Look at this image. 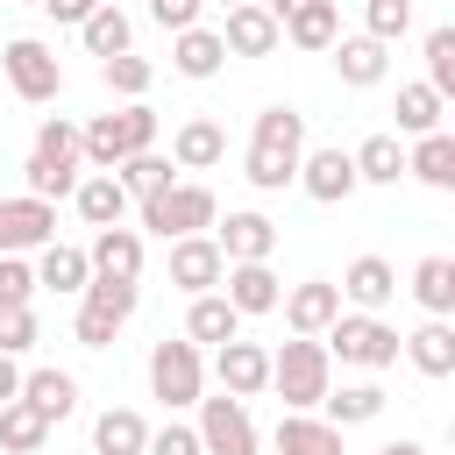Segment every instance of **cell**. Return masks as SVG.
<instances>
[{"label": "cell", "mask_w": 455, "mask_h": 455, "mask_svg": "<svg viewBox=\"0 0 455 455\" xmlns=\"http://www.w3.org/2000/svg\"><path fill=\"white\" fill-rule=\"evenodd\" d=\"M36 348V306H0V355Z\"/></svg>", "instance_id": "44"}, {"label": "cell", "mask_w": 455, "mask_h": 455, "mask_svg": "<svg viewBox=\"0 0 455 455\" xmlns=\"http://www.w3.org/2000/svg\"><path fill=\"white\" fill-rule=\"evenodd\" d=\"M277 455H341V427H327L320 412H284L277 419Z\"/></svg>", "instance_id": "28"}, {"label": "cell", "mask_w": 455, "mask_h": 455, "mask_svg": "<svg viewBox=\"0 0 455 455\" xmlns=\"http://www.w3.org/2000/svg\"><path fill=\"white\" fill-rule=\"evenodd\" d=\"M355 185H398L405 178V142L398 135H363V149H348Z\"/></svg>", "instance_id": "29"}, {"label": "cell", "mask_w": 455, "mask_h": 455, "mask_svg": "<svg viewBox=\"0 0 455 455\" xmlns=\"http://www.w3.org/2000/svg\"><path fill=\"white\" fill-rule=\"evenodd\" d=\"M43 441H50V419L28 398H7L0 405V455H43Z\"/></svg>", "instance_id": "32"}, {"label": "cell", "mask_w": 455, "mask_h": 455, "mask_svg": "<svg viewBox=\"0 0 455 455\" xmlns=\"http://www.w3.org/2000/svg\"><path fill=\"white\" fill-rule=\"evenodd\" d=\"M28 7H43V0H28Z\"/></svg>", "instance_id": "53"}, {"label": "cell", "mask_w": 455, "mask_h": 455, "mask_svg": "<svg viewBox=\"0 0 455 455\" xmlns=\"http://www.w3.org/2000/svg\"><path fill=\"white\" fill-rule=\"evenodd\" d=\"M277 36H291L299 50H334V36H341V0H306V7H291V14L277 21Z\"/></svg>", "instance_id": "24"}, {"label": "cell", "mask_w": 455, "mask_h": 455, "mask_svg": "<svg viewBox=\"0 0 455 455\" xmlns=\"http://www.w3.org/2000/svg\"><path fill=\"white\" fill-rule=\"evenodd\" d=\"M142 149H156V114L142 100H128L121 114H100V121L78 128V156L92 171H114L121 156H142Z\"/></svg>", "instance_id": "3"}, {"label": "cell", "mask_w": 455, "mask_h": 455, "mask_svg": "<svg viewBox=\"0 0 455 455\" xmlns=\"http://www.w3.org/2000/svg\"><path fill=\"white\" fill-rule=\"evenodd\" d=\"M114 178H121V192H128V199H156V192L171 185V156H156V149L121 156V164H114Z\"/></svg>", "instance_id": "38"}, {"label": "cell", "mask_w": 455, "mask_h": 455, "mask_svg": "<svg viewBox=\"0 0 455 455\" xmlns=\"http://www.w3.org/2000/svg\"><path fill=\"white\" fill-rule=\"evenodd\" d=\"M0 71H7V85H14L28 107H43V100L64 92V64H57V50L36 43V36H14V43L0 50Z\"/></svg>", "instance_id": "8"}, {"label": "cell", "mask_w": 455, "mask_h": 455, "mask_svg": "<svg viewBox=\"0 0 455 455\" xmlns=\"http://www.w3.org/2000/svg\"><path fill=\"white\" fill-rule=\"evenodd\" d=\"M85 263H92V277L135 284V277H142V228H100L92 249H85Z\"/></svg>", "instance_id": "19"}, {"label": "cell", "mask_w": 455, "mask_h": 455, "mask_svg": "<svg viewBox=\"0 0 455 455\" xmlns=\"http://www.w3.org/2000/svg\"><path fill=\"white\" fill-rule=\"evenodd\" d=\"M299 156H306V114L299 107H263L256 128H249V156H242V178L256 192H284L299 178Z\"/></svg>", "instance_id": "1"}, {"label": "cell", "mask_w": 455, "mask_h": 455, "mask_svg": "<svg viewBox=\"0 0 455 455\" xmlns=\"http://www.w3.org/2000/svg\"><path fill=\"white\" fill-rule=\"evenodd\" d=\"M100 78H107L121 100H142V92H149V78H156V64H149V57H135V50H121V57H107V64H100Z\"/></svg>", "instance_id": "41"}, {"label": "cell", "mask_w": 455, "mask_h": 455, "mask_svg": "<svg viewBox=\"0 0 455 455\" xmlns=\"http://www.w3.org/2000/svg\"><path fill=\"white\" fill-rule=\"evenodd\" d=\"M412 299L427 306V320L455 313V256H419L412 263Z\"/></svg>", "instance_id": "30"}, {"label": "cell", "mask_w": 455, "mask_h": 455, "mask_svg": "<svg viewBox=\"0 0 455 455\" xmlns=\"http://www.w3.org/2000/svg\"><path fill=\"white\" fill-rule=\"evenodd\" d=\"M21 178H28V199H71L85 171H78V164H50V156H28Z\"/></svg>", "instance_id": "39"}, {"label": "cell", "mask_w": 455, "mask_h": 455, "mask_svg": "<svg viewBox=\"0 0 455 455\" xmlns=\"http://www.w3.org/2000/svg\"><path fill=\"white\" fill-rule=\"evenodd\" d=\"M142 448H149V427L135 405H107L92 419V455H142Z\"/></svg>", "instance_id": "27"}, {"label": "cell", "mask_w": 455, "mask_h": 455, "mask_svg": "<svg viewBox=\"0 0 455 455\" xmlns=\"http://www.w3.org/2000/svg\"><path fill=\"white\" fill-rule=\"evenodd\" d=\"M242 320H256V313H277V299H284V284H277V270L270 263H228L220 270V284H213Z\"/></svg>", "instance_id": "13"}, {"label": "cell", "mask_w": 455, "mask_h": 455, "mask_svg": "<svg viewBox=\"0 0 455 455\" xmlns=\"http://www.w3.org/2000/svg\"><path fill=\"white\" fill-rule=\"evenodd\" d=\"M220 156H228V128L220 121H206V114L178 121V135H171V164L178 171H213Z\"/></svg>", "instance_id": "20"}, {"label": "cell", "mask_w": 455, "mask_h": 455, "mask_svg": "<svg viewBox=\"0 0 455 455\" xmlns=\"http://www.w3.org/2000/svg\"><path fill=\"white\" fill-rule=\"evenodd\" d=\"M21 398L57 427V419L78 412V377H71V370H21Z\"/></svg>", "instance_id": "23"}, {"label": "cell", "mask_w": 455, "mask_h": 455, "mask_svg": "<svg viewBox=\"0 0 455 455\" xmlns=\"http://www.w3.org/2000/svg\"><path fill=\"white\" fill-rule=\"evenodd\" d=\"M419 85H434L441 100L455 92V28H427V78Z\"/></svg>", "instance_id": "43"}, {"label": "cell", "mask_w": 455, "mask_h": 455, "mask_svg": "<svg viewBox=\"0 0 455 455\" xmlns=\"http://www.w3.org/2000/svg\"><path fill=\"white\" fill-rule=\"evenodd\" d=\"M213 7H242V0H213Z\"/></svg>", "instance_id": "52"}, {"label": "cell", "mask_w": 455, "mask_h": 455, "mask_svg": "<svg viewBox=\"0 0 455 455\" xmlns=\"http://www.w3.org/2000/svg\"><path fill=\"white\" fill-rule=\"evenodd\" d=\"M405 171H412L419 185H434V192H455V135H448V128L419 135V142L405 149Z\"/></svg>", "instance_id": "25"}, {"label": "cell", "mask_w": 455, "mask_h": 455, "mask_svg": "<svg viewBox=\"0 0 455 455\" xmlns=\"http://www.w3.org/2000/svg\"><path fill=\"white\" fill-rule=\"evenodd\" d=\"M149 398H164L171 412H178V405H199V398H206V355H199V348H192L185 334H178V341L164 334V341L149 348Z\"/></svg>", "instance_id": "6"}, {"label": "cell", "mask_w": 455, "mask_h": 455, "mask_svg": "<svg viewBox=\"0 0 455 455\" xmlns=\"http://www.w3.org/2000/svg\"><path fill=\"white\" fill-rule=\"evenodd\" d=\"M220 249H213V235H185V242H171V284L185 291V299H199V291H213L220 284Z\"/></svg>", "instance_id": "18"}, {"label": "cell", "mask_w": 455, "mask_h": 455, "mask_svg": "<svg viewBox=\"0 0 455 455\" xmlns=\"http://www.w3.org/2000/svg\"><path fill=\"white\" fill-rule=\"evenodd\" d=\"M199 7L206 0H149V21L171 28V36H185V28H199Z\"/></svg>", "instance_id": "47"}, {"label": "cell", "mask_w": 455, "mask_h": 455, "mask_svg": "<svg viewBox=\"0 0 455 455\" xmlns=\"http://www.w3.org/2000/svg\"><path fill=\"white\" fill-rule=\"evenodd\" d=\"M199 448L206 455H256V419H249V405L242 398H199Z\"/></svg>", "instance_id": "9"}, {"label": "cell", "mask_w": 455, "mask_h": 455, "mask_svg": "<svg viewBox=\"0 0 455 455\" xmlns=\"http://www.w3.org/2000/svg\"><path fill=\"white\" fill-rule=\"evenodd\" d=\"M78 36H85V50L107 64V57H121V50H128V36H135V28H128V14H121L114 0H100V7L78 21Z\"/></svg>", "instance_id": "35"}, {"label": "cell", "mask_w": 455, "mask_h": 455, "mask_svg": "<svg viewBox=\"0 0 455 455\" xmlns=\"http://www.w3.org/2000/svg\"><path fill=\"white\" fill-rule=\"evenodd\" d=\"M57 242V206L50 199H0V256H28Z\"/></svg>", "instance_id": "11"}, {"label": "cell", "mask_w": 455, "mask_h": 455, "mask_svg": "<svg viewBox=\"0 0 455 455\" xmlns=\"http://www.w3.org/2000/svg\"><path fill=\"white\" fill-rule=\"evenodd\" d=\"M405 28H412V0H363V36H370V43L391 50Z\"/></svg>", "instance_id": "40"}, {"label": "cell", "mask_w": 455, "mask_h": 455, "mask_svg": "<svg viewBox=\"0 0 455 455\" xmlns=\"http://www.w3.org/2000/svg\"><path fill=\"white\" fill-rule=\"evenodd\" d=\"M291 185H306V199H320V206H341L355 192V164H348V149H306Z\"/></svg>", "instance_id": "16"}, {"label": "cell", "mask_w": 455, "mask_h": 455, "mask_svg": "<svg viewBox=\"0 0 455 455\" xmlns=\"http://www.w3.org/2000/svg\"><path fill=\"white\" fill-rule=\"evenodd\" d=\"M7 398H21V363H14V355H0V405H7Z\"/></svg>", "instance_id": "49"}, {"label": "cell", "mask_w": 455, "mask_h": 455, "mask_svg": "<svg viewBox=\"0 0 455 455\" xmlns=\"http://www.w3.org/2000/svg\"><path fill=\"white\" fill-rule=\"evenodd\" d=\"M377 412H384V384H341V391L320 398V419L327 427H370Z\"/></svg>", "instance_id": "33"}, {"label": "cell", "mask_w": 455, "mask_h": 455, "mask_svg": "<svg viewBox=\"0 0 455 455\" xmlns=\"http://www.w3.org/2000/svg\"><path fill=\"white\" fill-rule=\"evenodd\" d=\"M142 455H206V448H199V434H192V427L164 419V427H149V448H142Z\"/></svg>", "instance_id": "46"}, {"label": "cell", "mask_w": 455, "mask_h": 455, "mask_svg": "<svg viewBox=\"0 0 455 455\" xmlns=\"http://www.w3.org/2000/svg\"><path fill=\"white\" fill-rule=\"evenodd\" d=\"M135 284H121V277H85V291H78V341L85 348H107L121 327H128V313H135Z\"/></svg>", "instance_id": "7"}, {"label": "cell", "mask_w": 455, "mask_h": 455, "mask_svg": "<svg viewBox=\"0 0 455 455\" xmlns=\"http://www.w3.org/2000/svg\"><path fill=\"white\" fill-rule=\"evenodd\" d=\"M235 334H242V313H235L220 291H199L192 313H185V341H192V348H220V341H235Z\"/></svg>", "instance_id": "22"}, {"label": "cell", "mask_w": 455, "mask_h": 455, "mask_svg": "<svg viewBox=\"0 0 455 455\" xmlns=\"http://www.w3.org/2000/svg\"><path fill=\"white\" fill-rule=\"evenodd\" d=\"M277 306H284V327H291V334H313V341H320V334L341 320V291H334L327 277H306V284H291Z\"/></svg>", "instance_id": "14"}, {"label": "cell", "mask_w": 455, "mask_h": 455, "mask_svg": "<svg viewBox=\"0 0 455 455\" xmlns=\"http://www.w3.org/2000/svg\"><path fill=\"white\" fill-rule=\"evenodd\" d=\"M78 220L85 228H121V213H128V192H121V178L114 171H92V178H78Z\"/></svg>", "instance_id": "26"}, {"label": "cell", "mask_w": 455, "mask_h": 455, "mask_svg": "<svg viewBox=\"0 0 455 455\" xmlns=\"http://www.w3.org/2000/svg\"><path fill=\"white\" fill-rule=\"evenodd\" d=\"M28 156H50V164H85V156H78V121L43 114V128H36V149H28Z\"/></svg>", "instance_id": "42"}, {"label": "cell", "mask_w": 455, "mask_h": 455, "mask_svg": "<svg viewBox=\"0 0 455 455\" xmlns=\"http://www.w3.org/2000/svg\"><path fill=\"white\" fill-rule=\"evenodd\" d=\"M263 7H270V14L284 21V14H291V7H306V0H263Z\"/></svg>", "instance_id": "51"}, {"label": "cell", "mask_w": 455, "mask_h": 455, "mask_svg": "<svg viewBox=\"0 0 455 455\" xmlns=\"http://www.w3.org/2000/svg\"><path fill=\"white\" fill-rule=\"evenodd\" d=\"M92 7H100V0H43V14H50V21H71V28H78Z\"/></svg>", "instance_id": "48"}, {"label": "cell", "mask_w": 455, "mask_h": 455, "mask_svg": "<svg viewBox=\"0 0 455 455\" xmlns=\"http://www.w3.org/2000/svg\"><path fill=\"white\" fill-rule=\"evenodd\" d=\"M171 64H178L185 78H213V71L228 64V50H220V28H185V36L171 43Z\"/></svg>", "instance_id": "36"}, {"label": "cell", "mask_w": 455, "mask_h": 455, "mask_svg": "<svg viewBox=\"0 0 455 455\" xmlns=\"http://www.w3.org/2000/svg\"><path fill=\"white\" fill-rule=\"evenodd\" d=\"M28 299H36V263L0 256V306H28Z\"/></svg>", "instance_id": "45"}, {"label": "cell", "mask_w": 455, "mask_h": 455, "mask_svg": "<svg viewBox=\"0 0 455 455\" xmlns=\"http://www.w3.org/2000/svg\"><path fill=\"white\" fill-rule=\"evenodd\" d=\"M441 107H448V100H441L434 85H398V107H391V114H398V135H412V142L434 135V128H441Z\"/></svg>", "instance_id": "37"}, {"label": "cell", "mask_w": 455, "mask_h": 455, "mask_svg": "<svg viewBox=\"0 0 455 455\" xmlns=\"http://www.w3.org/2000/svg\"><path fill=\"white\" fill-rule=\"evenodd\" d=\"M327 57H334L341 85H355V92H363V85H377V78L391 71V50H384V43H370V36H334V50H327Z\"/></svg>", "instance_id": "21"}, {"label": "cell", "mask_w": 455, "mask_h": 455, "mask_svg": "<svg viewBox=\"0 0 455 455\" xmlns=\"http://www.w3.org/2000/svg\"><path fill=\"white\" fill-rule=\"evenodd\" d=\"M284 36H277V14L263 7V0H242V7H228V28H220V50L228 57H270Z\"/></svg>", "instance_id": "15"}, {"label": "cell", "mask_w": 455, "mask_h": 455, "mask_svg": "<svg viewBox=\"0 0 455 455\" xmlns=\"http://www.w3.org/2000/svg\"><path fill=\"white\" fill-rule=\"evenodd\" d=\"M405 355H412L419 377H455V327H448V320L412 327V334H405Z\"/></svg>", "instance_id": "31"}, {"label": "cell", "mask_w": 455, "mask_h": 455, "mask_svg": "<svg viewBox=\"0 0 455 455\" xmlns=\"http://www.w3.org/2000/svg\"><path fill=\"white\" fill-rule=\"evenodd\" d=\"M85 277H92V263H85V249H71V242H50V249L36 256V284H43V291H85Z\"/></svg>", "instance_id": "34"}, {"label": "cell", "mask_w": 455, "mask_h": 455, "mask_svg": "<svg viewBox=\"0 0 455 455\" xmlns=\"http://www.w3.org/2000/svg\"><path fill=\"white\" fill-rule=\"evenodd\" d=\"M270 391L284 398V412H320V398L334 391V363L313 334H291L277 355H270Z\"/></svg>", "instance_id": "2"}, {"label": "cell", "mask_w": 455, "mask_h": 455, "mask_svg": "<svg viewBox=\"0 0 455 455\" xmlns=\"http://www.w3.org/2000/svg\"><path fill=\"white\" fill-rule=\"evenodd\" d=\"M334 291H341V306H355V313H384V306L398 299V270H391L384 256H355Z\"/></svg>", "instance_id": "17"}, {"label": "cell", "mask_w": 455, "mask_h": 455, "mask_svg": "<svg viewBox=\"0 0 455 455\" xmlns=\"http://www.w3.org/2000/svg\"><path fill=\"white\" fill-rule=\"evenodd\" d=\"M213 377H220V391H228V398H242V405H249L256 391H270V348L235 334V341H220V348H213Z\"/></svg>", "instance_id": "12"}, {"label": "cell", "mask_w": 455, "mask_h": 455, "mask_svg": "<svg viewBox=\"0 0 455 455\" xmlns=\"http://www.w3.org/2000/svg\"><path fill=\"white\" fill-rule=\"evenodd\" d=\"M320 348H327V363H355V370H391L398 363V348H405V334L384 320V313H341L327 334H320Z\"/></svg>", "instance_id": "4"}, {"label": "cell", "mask_w": 455, "mask_h": 455, "mask_svg": "<svg viewBox=\"0 0 455 455\" xmlns=\"http://www.w3.org/2000/svg\"><path fill=\"white\" fill-rule=\"evenodd\" d=\"M220 220V199L199 185V178H171L156 199H142V228L164 235V242H185V235H206Z\"/></svg>", "instance_id": "5"}, {"label": "cell", "mask_w": 455, "mask_h": 455, "mask_svg": "<svg viewBox=\"0 0 455 455\" xmlns=\"http://www.w3.org/2000/svg\"><path fill=\"white\" fill-rule=\"evenodd\" d=\"M213 249H220V263H270V249H277V220L256 213V206H235L228 220H213Z\"/></svg>", "instance_id": "10"}, {"label": "cell", "mask_w": 455, "mask_h": 455, "mask_svg": "<svg viewBox=\"0 0 455 455\" xmlns=\"http://www.w3.org/2000/svg\"><path fill=\"white\" fill-rule=\"evenodd\" d=\"M377 455H427V448H419V441H384Z\"/></svg>", "instance_id": "50"}]
</instances>
